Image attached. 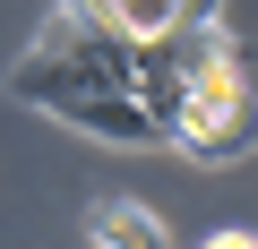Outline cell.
<instances>
[{
  "mask_svg": "<svg viewBox=\"0 0 258 249\" xmlns=\"http://www.w3.org/2000/svg\"><path fill=\"white\" fill-rule=\"evenodd\" d=\"M172 146L198 155V163H241V155L258 146V86H249L241 69H207V77L189 86L181 120H172Z\"/></svg>",
  "mask_w": 258,
  "mask_h": 249,
  "instance_id": "6da1fadb",
  "label": "cell"
},
{
  "mask_svg": "<svg viewBox=\"0 0 258 249\" xmlns=\"http://www.w3.org/2000/svg\"><path fill=\"white\" fill-rule=\"evenodd\" d=\"M52 120H60V129H78V138H95V146H164L155 120L138 112V95H60Z\"/></svg>",
  "mask_w": 258,
  "mask_h": 249,
  "instance_id": "7a4b0ae2",
  "label": "cell"
},
{
  "mask_svg": "<svg viewBox=\"0 0 258 249\" xmlns=\"http://www.w3.org/2000/svg\"><path fill=\"white\" fill-rule=\"evenodd\" d=\"M86 9H103L129 43H155V35H172L181 18H198V0H86Z\"/></svg>",
  "mask_w": 258,
  "mask_h": 249,
  "instance_id": "277c9868",
  "label": "cell"
},
{
  "mask_svg": "<svg viewBox=\"0 0 258 249\" xmlns=\"http://www.w3.org/2000/svg\"><path fill=\"white\" fill-rule=\"evenodd\" d=\"M95 249H164V215L138 198H95Z\"/></svg>",
  "mask_w": 258,
  "mask_h": 249,
  "instance_id": "3957f363",
  "label": "cell"
},
{
  "mask_svg": "<svg viewBox=\"0 0 258 249\" xmlns=\"http://www.w3.org/2000/svg\"><path fill=\"white\" fill-rule=\"evenodd\" d=\"M198 249H258V232H215V240H198Z\"/></svg>",
  "mask_w": 258,
  "mask_h": 249,
  "instance_id": "5b68a950",
  "label": "cell"
}]
</instances>
